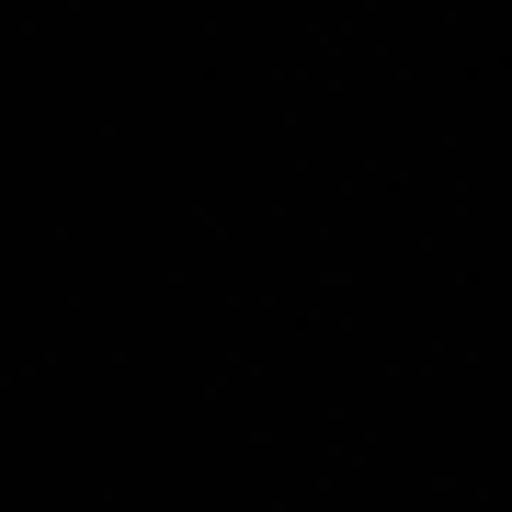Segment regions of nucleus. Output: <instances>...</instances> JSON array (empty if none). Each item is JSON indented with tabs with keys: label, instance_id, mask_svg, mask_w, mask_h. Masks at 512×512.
<instances>
[]
</instances>
